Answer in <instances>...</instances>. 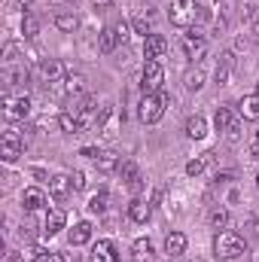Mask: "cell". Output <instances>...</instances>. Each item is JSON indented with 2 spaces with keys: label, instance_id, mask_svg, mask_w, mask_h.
I'll return each instance as SVG.
<instances>
[{
  "label": "cell",
  "instance_id": "52a82bcc",
  "mask_svg": "<svg viewBox=\"0 0 259 262\" xmlns=\"http://www.w3.org/2000/svg\"><path fill=\"white\" fill-rule=\"evenodd\" d=\"M3 113L9 116V119H25L28 113H31V101H28V95H3Z\"/></svg>",
  "mask_w": 259,
  "mask_h": 262
},
{
  "label": "cell",
  "instance_id": "277c9868",
  "mask_svg": "<svg viewBox=\"0 0 259 262\" xmlns=\"http://www.w3.org/2000/svg\"><path fill=\"white\" fill-rule=\"evenodd\" d=\"M213 253H217L220 259H238V256L244 253L241 235H235V232H217V238H213Z\"/></svg>",
  "mask_w": 259,
  "mask_h": 262
},
{
  "label": "cell",
  "instance_id": "83f0119b",
  "mask_svg": "<svg viewBox=\"0 0 259 262\" xmlns=\"http://www.w3.org/2000/svg\"><path fill=\"white\" fill-rule=\"evenodd\" d=\"M98 168H101V171H113V168H119V156L110 152V149L101 152V156H98Z\"/></svg>",
  "mask_w": 259,
  "mask_h": 262
},
{
  "label": "cell",
  "instance_id": "7a4b0ae2",
  "mask_svg": "<svg viewBox=\"0 0 259 262\" xmlns=\"http://www.w3.org/2000/svg\"><path fill=\"white\" fill-rule=\"evenodd\" d=\"M165 107H168V95H165V92L143 95V101H140V107H137V116H140V122L153 125V122H159V119L165 116Z\"/></svg>",
  "mask_w": 259,
  "mask_h": 262
},
{
  "label": "cell",
  "instance_id": "484cf974",
  "mask_svg": "<svg viewBox=\"0 0 259 262\" xmlns=\"http://www.w3.org/2000/svg\"><path fill=\"white\" fill-rule=\"evenodd\" d=\"M116 43H119L116 28H104V31H101V43H98V46H101V52H104V55H110V52L116 49Z\"/></svg>",
  "mask_w": 259,
  "mask_h": 262
},
{
  "label": "cell",
  "instance_id": "1f68e13d",
  "mask_svg": "<svg viewBox=\"0 0 259 262\" xmlns=\"http://www.w3.org/2000/svg\"><path fill=\"white\" fill-rule=\"evenodd\" d=\"M107 204H110V195H107V192H95L92 201H89V207H92L95 213H104V210H107Z\"/></svg>",
  "mask_w": 259,
  "mask_h": 262
},
{
  "label": "cell",
  "instance_id": "2e32d148",
  "mask_svg": "<svg viewBox=\"0 0 259 262\" xmlns=\"http://www.w3.org/2000/svg\"><path fill=\"white\" fill-rule=\"evenodd\" d=\"M73 189V180H70V174H55L52 180H49V192L55 198H67V192Z\"/></svg>",
  "mask_w": 259,
  "mask_h": 262
},
{
  "label": "cell",
  "instance_id": "d590c367",
  "mask_svg": "<svg viewBox=\"0 0 259 262\" xmlns=\"http://www.w3.org/2000/svg\"><path fill=\"white\" fill-rule=\"evenodd\" d=\"M247 235L259 244V220H256V216H250V220H247Z\"/></svg>",
  "mask_w": 259,
  "mask_h": 262
},
{
  "label": "cell",
  "instance_id": "5b68a950",
  "mask_svg": "<svg viewBox=\"0 0 259 262\" xmlns=\"http://www.w3.org/2000/svg\"><path fill=\"white\" fill-rule=\"evenodd\" d=\"M162 82H165L162 61H143V73H140V89H143V95L162 92Z\"/></svg>",
  "mask_w": 259,
  "mask_h": 262
},
{
  "label": "cell",
  "instance_id": "9c48e42d",
  "mask_svg": "<svg viewBox=\"0 0 259 262\" xmlns=\"http://www.w3.org/2000/svg\"><path fill=\"white\" fill-rule=\"evenodd\" d=\"M165 49H168V43H165L162 34H149V37L143 40V58H146V61H159V58L165 55Z\"/></svg>",
  "mask_w": 259,
  "mask_h": 262
},
{
  "label": "cell",
  "instance_id": "d6a6232c",
  "mask_svg": "<svg viewBox=\"0 0 259 262\" xmlns=\"http://www.w3.org/2000/svg\"><path fill=\"white\" fill-rule=\"evenodd\" d=\"M207 156H210V152H207ZM207 156H201V159H192V162L186 165V174H189V177H198V174L204 171V165H207Z\"/></svg>",
  "mask_w": 259,
  "mask_h": 262
},
{
  "label": "cell",
  "instance_id": "6da1fadb",
  "mask_svg": "<svg viewBox=\"0 0 259 262\" xmlns=\"http://www.w3.org/2000/svg\"><path fill=\"white\" fill-rule=\"evenodd\" d=\"M98 101L95 98H82V104L79 107H67L64 113L58 116V125L61 131L67 134H82V131H89L92 125H98Z\"/></svg>",
  "mask_w": 259,
  "mask_h": 262
},
{
  "label": "cell",
  "instance_id": "cb8c5ba5",
  "mask_svg": "<svg viewBox=\"0 0 259 262\" xmlns=\"http://www.w3.org/2000/svg\"><path fill=\"white\" fill-rule=\"evenodd\" d=\"M3 79H6V89L9 85H25L28 82V70L25 67H6L3 70Z\"/></svg>",
  "mask_w": 259,
  "mask_h": 262
},
{
  "label": "cell",
  "instance_id": "8fae6325",
  "mask_svg": "<svg viewBox=\"0 0 259 262\" xmlns=\"http://www.w3.org/2000/svg\"><path fill=\"white\" fill-rule=\"evenodd\" d=\"M40 76L46 82H61L64 79V64L58 58H40Z\"/></svg>",
  "mask_w": 259,
  "mask_h": 262
},
{
  "label": "cell",
  "instance_id": "7bdbcfd3",
  "mask_svg": "<svg viewBox=\"0 0 259 262\" xmlns=\"http://www.w3.org/2000/svg\"><path fill=\"white\" fill-rule=\"evenodd\" d=\"M256 186H259V174H256Z\"/></svg>",
  "mask_w": 259,
  "mask_h": 262
},
{
  "label": "cell",
  "instance_id": "5bb4252c",
  "mask_svg": "<svg viewBox=\"0 0 259 262\" xmlns=\"http://www.w3.org/2000/svg\"><path fill=\"white\" fill-rule=\"evenodd\" d=\"M92 262H119L116 244L113 241H98L95 250H92Z\"/></svg>",
  "mask_w": 259,
  "mask_h": 262
},
{
  "label": "cell",
  "instance_id": "e0dca14e",
  "mask_svg": "<svg viewBox=\"0 0 259 262\" xmlns=\"http://www.w3.org/2000/svg\"><path fill=\"white\" fill-rule=\"evenodd\" d=\"M92 241V223H76L73 229H70V244L73 247H82V244H89Z\"/></svg>",
  "mask_w": 259,
  "mask_h": 262
},
{
  "label": "cell",
  "instance_id": "74e56055",
  "mask_svg": "<svg viewBox=\"0 0 259 262\" xmlns=\"http://www.w3.org/2000/svg\"><path fill=\"white\" fill-rule=\"evenodd\" d=\"M34 262H67V259L61 256V253H40Z\"/></svg>",
  "mask_w": 259,
  "mask_h": 262
},
{
  "label": "cell",
  "instance_id": "d4e9b609",
  "mask_svg": "<svg viewBox=\"0 0 259 262\" xmlns=\"http://www.w3.org/2000/svg\"><path fill=\"white\" fill-rule=\"evenodd\" d=\"M64 92L70 95V98L82 95V92H85V76H82V73H73V76H67V79H64Z\"/></svg>",
  "mask_w": 259,
  "mask_h": 262
},
{
  "label": "cell",
  "instance_id": "3957f363",
  "mask_svg": "<svg viewBox=\"0 0 259 262\" xmlns=\"http://www.w3.org/2000/svg\"><path fill=\"white\" fill-rule=\"evenodd\" d=\"M198 15H201L198 0H174L171 3V12H168V18H171L174 28H192Z\"/></svg>",
  "mask_w": 259,
  "mask_h": 262
},
{
  "label": "cell",
  "instance_id": "7402d4cb",
  "mask_svg": "<svg viewBox=\"0 0 259 262\" xmlns=\"http://www.w3.org/2000/svg\"><path fill=\"white\" fill-rule=\"evenodd\" d=\"M119 174H122V180L128 183L131 189H140V174H137L134 162H119Z\"/></svg>",
  "mask_w": 259,
  "mask_h": 262
},
{
  "label": "cell",
  "instance_id": "44dd1931",
  "mask_svg": "<svg viewBox=\"0 0 259 262\" xmlns=\"http://www.w3.org/2000/svg\"><path fill=\"white\" fill-rule=\"evenodd\" d=\"M149 213H153V207H149L146 201H140V198H134V201L128 204V216L134 220V223H146Z\"/></svg>",
  "mask_w": 259,
  "mask_h": 262
},
{
  "label": "cell",
  "instance_id": "4fadbf2b",
  "mask_svg": "<svg viewBox=\"0 0 259 262\" xmlns=\"http://www.w3.org/2000/svg\"><path fill=\"white\" fill-rule=\"evenodd\" d=\"M64 223H67L64 210H58V207H55V210H49V213H46V220H43V235H49V238H52V235H58V232L64 229Z\"/></svg>",
  "mask_w": 259,
  "mask_h": 262
},
{
  "label": "cell",
  "instance_id": "836d02e7",
  "mask_svg": "<svg viewBox=\"0 0 259 262\" xmlns=\"http://www.w3.org/2000/svg\"><path fill=\"white\" fill-rule=\"evenodd\" d=\"M226 61H223V67H217V82H226L229 79V67H232V55H223Z\"/></svg>",
  "mask_w": 259,
  "mask_h": 262
},
{
  "label": "cell",
  "instance_id": "d6986e66",
  "mask_svg": "<svg viewBox=\"0 0 259 262\" xmlns=\"http://www.w3.org/2000/svg\"><path fill=\"white\" fill-rule=\"evenodd\" d=\"M165 250H168V256H183V253H186V235L171 232V235L165 238Z\"/></svg>",
  "mask_w": 259,
  "mask_h": 262
},
{
  "label": "cell",
  "instance_id": "e575fe53",
  "mask_svg": "<svg viewBox=\"0 0 259 262\" xmlns=\"http://www.w3.org/2000/svg\"><path fill=\"white\" fill-rule=\"evenodd\" d=\"M70 180H73V192L85 189V174H82V171H73V174H70Z\"/></svg>",
  "mask_w": 259,
  "mask_h": 262
},
{
  "label": "cell",
  "instance_id": "4316f807",
  "mask_svg": "<svg viewBox=\"0 0 259 262\" xmlns=\"http://www.w3.org/2000/svg\"><path fill=\"white\" fill-rule=\"evenodd\" d=\"M183 82H186V89H189V92H198V89L204 85V70H201V67L189 70V73L183 76Z\"/></svg>",
  "mask_w": 259,
  "mask_h": 262
},
{
  "label": "cell",
  "instance_id": "9a60e30c",
  "mask_svg": "<svg viewBox=\"0 0 259 262\" xmlns=\"http://www.w3.org/2000/svg\"><path fill=\"white\" fill-rule=\"evenodd\" d=\"M43 204H46V195H43V189L31 186V189H25V192H21V207H25V210H40Z\"/></svg>",
  "mask_w": 259,
  "mask_h": 262
},
{
  "label": "cell",
  "instance_id": "f35d334b",
  "mask_svg": "<svg viewBox=\"0 0 259 262\" xmlns=\"http://www.w3.org/2000/svg\"><path fill=\"white\" fill-rule=\"evenodd\" d=\"M116 37H119V43H128V28L125 25H116Z\"/></svg>",
  "mask_w": 259,
  "mask_h": 262
},
{
  "label": "cell",
  "instance_id": "ab89813d",
  "mask_svg": "<svg viewBox=\"0 0 259 262\" xmlns=\"http://www.w3.org/2000/svg\"><path fill=\"white\" fill-rule=\"evenodd\" d=\"M250 156H253V159H259V143L253 146V149H250Z\"/></svg>",
  "mask_w": 259,
  "mask_h": 262
},
{
  "label": "cell",
  "instance_id": "60d3db41",
  "mask_svg": "<svg viewBox=\"0 0 259 262\" xmlns=\"http://www.w3.org/2000/svg\"><path fill=\"white\" fill-rule=\"evenodd\" d=\"M95 3H98V6H110L113 0H95Z\"/></svg>",
  "mask_w": 259,
  "mask_h": 262
},
{
  "label": "cell",
  "instance_id": "8d00e7d4",
  "mask_svg": "<svg viewBox=\"0 0 259 262\" xmlns=\"http://www.w3.org/2000/svg\"><path fill=\"white\" fill-rule=\"evenodd\" d=\"M134 34H140V37L146 40V37H149V25H146L143 18H134Z\"/></svg>",
  "mask_w": 259,
  "mask_h": 262
},
{
  "label": "cell",
  "instance_id": "ee69618b",
  "mask_svg": "<svg viewBox=\"0 0 259 262\" xmlns=\"http://www.w3.org/2000/svg\"><path fill=\"white\" fill-rule=\"evenodd\" d=\"M253 262H259V253H256V259H253Z\"/></svg>",
  "mask_w": 259,
  "mask_h": 262
},
{
  "label": "cell",
  "instance_id": "f546056e",
  "mask_svg": "<svg viewBox=\"0 0 259 262\" xmlns=\"http://www.w3.org/2000/svg\"><path fill=\"white\" fill-rule=\"evenodd\" d=\"M55 25H58L61 31L70 34V31H76V28H79V18H76V15H70V12H61V15H55Z\"/></svg>",
  "mask_w": 259,
  "mask_h": 262
},
{
  "label": "cell",
  "instance_id": "7c38bea8",
  "mask_svg": "<svg viewBox=\"0 0 259 262\" xmlns=\"http://www.w3.org/2000/svg\"><path fill=\"white\" fill-rule=\"evenodd\" d=\"M116 122H119V119H116V110H113V107H104L101 116H98V131L110 140V137H116Z\"/></svg>",
  "mask_w": 259,
  "mask_h": 262
},
{
  "label": "cell",
  "instance_id": "ba28073f",
  "mask_svg": "<svg viewBox=\"0 0 259 262\" xmlns=\"http://www.w3.org/2000/svg\"><path fill=\"white\" fill-rule=\"evenodd\" d=\"M213 122H217V131H223L226 137H238V131H241V122H238V116L229 110V107H220L217 110V116H213Z\"/></svg>",
  "mask_w": 259,
  "mask_h": 262
},
{
  "label": "cell",
  "instance_id": "ffe728a7",
  "mask_svg": "<svg viewBox=\"0 0 259 262\" xmlns=\"http://www.w3.org/2000/svg\"><path fill=\"white\" fill-rule=\"evenodd\" d=\"M238 113H241L244 119L256 122V119H259V95H247V98L238 104Z\"/></svg>",
  "mask_w": 259,
  "mask_h": 262
},
{
  "label": "cell",
  "instance_id": "ac0fdd59",
  "mask_svg": "<svg viewBox=\"0 0 259 262\" xmlns=\"http://www.w3.org/2000/svg\"><path fill=\"white\" fill-rule=\"evenodd\" d=\"M131 262H153V244L146 238H137L131 244Z\"/></svg>",
  "mask_w": 259,
  "mask_h": 262
},
{
  "label": "cell",
  "instance_id": "f1b7e54d",
  "mask_svg": "<svg viewBox=\"0 0 259 262\" xmlns=\"http://www.w3.org/2000/svg\"><path fill=\"white\" fill-rule=\"evenodd\" d=\"M207 220H210L213 229H226V223H229V210H226V207H213Z\"/></svg>",
  "mask_w": 259,
  "mask_h": 262
},
{
  "label": "cell",
  "instance_id": "b9f144b4",
  "mask_svg": "<svg viewBox=\"0 0 259 262\" xmlns=\"http://www.w3.org/2000/svg\"><path fill=\"white\" fill-rule=\"evenodd\" d=\"M256 143H259V131H256Z\"/></svg>",
  "mask_w": 259,
  "mask_h": 262
},
{
  "label": "cell",
  "instance_id": "30bf717a",
  "mask_svg": "<svg viewBox=\"0 0 259 262\" xmlns=\"http://www.w3.org/2000/svg\"><path fill=\"white\" fill-rule=\"evenodd\" d=\"M183 52H186L189 61H201V58L207 55V43H204V37H192V34H186V37H183Z\"/></svg>",
  "mask_w": 259,
  "mask_h": 262
},
{
  "label": "cell",
  "instance_id": "603a6c76",
  "mask_svg": "<svg viewBox=\"0 0 259 262\" xmlns=\"http://www.w3.org/2000/svg\"><path fill=\"white\" fill-rule=\"evenodd\" d=\"M186 134H189L192 140H201V137L207 134V122H204V116H189V119H186Z\"/></svg>",
  "mask_w": 259,
  "mask_h": 262
},
{
  "label": "cell",
  "instance_id": "8992f818",
  "mask_svg": "<svg viewBox=\"0 0 259 262\" xmlns=\"http://www.w3.org/2000/svg\"><path fill=\"white\" fill-rule=\"evenodd\" d=\"M21 149H25V137L15 128L3 131V137H0V159H3V162H15V159L21 156Z\"/></svg>",
  "mask_w": 259,
  "mask_h": 262
},
{
  "label": "cell",
  "instance_id": "4dcf8cb0",
  "mask_svg": "<svg viewBox=\"0 0 259 262\" xmlns=\"http://www.w3.org/2000/svg\"><path fill=\"white\" fill-rule=\"evenodd\" d=\"M21 31H25V37H28V40H34V37L40 34V21H37L34 15H25V21H21Z\"/></svg>",
  "mask_w": 259,
  "mask_h": 262
}]
</instances>
